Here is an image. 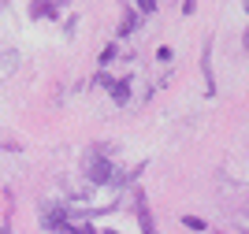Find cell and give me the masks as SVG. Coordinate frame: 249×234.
<instances>
[{
	"label": "cell",
	"instance_id": "1",
	"mask_svg": "<svg viewBox=\"0 0 249 234\" xmlns=\"http://www.w3.org/2000/svg\"><path fill=\"white\" fill-rule=\"evenodd\" d=\"M112 149L108 145H93L89 153L82 156V171H86V179H89V186H104V182H112V175H115V167H112Z\"/></svg>",
	"mask_w": 249,
	"mask_h": 234
},
{
	"label": "cell",
	"instance_id": "2",
	"mask_svg": "<svg viewBox=\"0 0 249 234\" xmlns=\"http://www.w3.org/2000/svg\"><path fill=\"white\" fill-rule=\"evenodd\" d=\"M97 82L112 93L115 104H126V101H130V78H108V74H97Z\"/></svg>",
	"mask_w": 249,
	"mask_h": 234
},
{
	"label": "cell",
	"instance_id": "3",
	"mask_svg": "<svg viewBox=\"0 0 249 234\" xmlns=\"http://www.w3.org/2000/svg\"><path fill=\"white\" fill-rule=\"evenodd\" d=\"M134 212H138V227H142V234H156V219H153V212H149L142 190H134Z\"/></svg>",
	"mask_w": 249,
	"mask_h": 234
},
{
	"label": "cell",
	"instance_id": "4",
	"mask_svg": "<svg viewBox=\"0 0 249 234\" xmlns=\"http://www.w3.org/2000/svg\"><path fill=\"white\" fill-rule=\"evenodd\" d=\"M201 71H205V90L208 97L216 93V74H212V37L205 41V49H201Z\"/></svg>",
	"mask_w": 249,
	"mask_h": 234
},
{
	"label": "cell",
	"instance_id": "5",
	"mask_svg": "<svg viewBox=\"0 0 249 234\" xmlns=\"http://www.w3.org/2000/svg\"><path fill=\"white\" fill-rule=\"evenodd\" d=\"M30 19H60V4H56V0H34Z\"/></svg>",
	"mask_w": 249,
	"mask_h": 234
},
{
	"label": "cell",
	"instance_id": "6",
	"mask_svg": "<svg viewBox=\"0 0 249 234\" xmlns=\"http://www.w3.org/2000/svg\"><path fill=\"white\" fill-rule=\"evenodd\" d=\"M134 30H138V11H134V8H126V11H123V19H119V26H115V34H119V37H130Z\"/></svg>",
	"mask_w": 249,
	"mask_h": 234
},
{
	"label": "cell",
	"instance_id": "7",
	"mask_svg": "<svg viewBox=\"0 0 249 234\" xmlns=\"http://www.w3.org/2000/svg\"><path fill=\"white\" fill-rule=\"evenodd\" d=\"M97 60H101V67H108L112 60H119V45H115V41H112V45H104V52L97 56Z\"/></svg>",
	"mask_w": 249,
	"mask_h": 234
},
{
	"label": "cell",
	"instance_id": "8",
	"mask_svg": "<svg viewBox=\"0 0 249 234\" xmlns=\"http://www.w3.org/2000/svg\"><path fill=\"white\" fill-rule=\"evenodd\" d=\"M182 223H186L190 231H208V223L201 219V216H182Z\"/></svg>",
	"mask_w": 249,
	"mask_h": 234
},
{
	"label": "cell",
	"instance_id": "9",
	"mask_svg": "<svg viewBox=\"0 0 249 234\" xmlns=\"http://www.w3.org/2000/svg\"><path fill=\"white\" fill-rule=\"evenodd\" d=\"M134 4H138V11H145V15L156 11V0H134Z\"/></svg>",
	"mask_w": 249,
	"mask_h": 234
},
{
	"label": "cell",
	"instance_id": "10",
	"mask_svg": "<svg viewBox=\"0 0 249 234\" xmlns=\"http://www.w3.org/2000/svg\"><path fill=\"white\" fill-rule=\"evenodd\" d=\"M156 60L167 63V60H171V49H167V45H160V49H156Z\"/></svg>",
	"mask_w": 249,
	"mask_h": 234
},
{
	"label": "cell",
	"instance_id": "11",
	"mask_svg": "<svg viewBox=\"0 0 249 234\" xmlns=\"http://www.w3.org/2000/svg\"><path fill=\"white\" fill-rule=\"evenodd\" d=\"M197 11V0H182V15H194Z\"/></svg>",
	"mask_w": 249,
	"mask_h": 234
},
{
	"label": "cell",
	"instance_id": "12",
	"mask_svg": "<svg viewBox=\"0 0 249 234\" xmlns=\"http://www.w3.org/2000/svg\"><path fill=\"white\" fill-rule=\"evenodd\" d=\"M242 52H246V56H249V30L242 34Z\"/></svg>",
	"mask_w": 249,
	"mask_h": 234
},
{
	"label": "cell",
	"instance_id": "13",
	"mask_svg": "<svg viewBox=\"0 0 249 234\" xmlns=\"http://www.w3.org/2000/svg\"><path fill=\"white\" fill-rule=\"evenodd\" d=\"M97 234H119V231H112V227H104V231H97Z\"/></svg>",
	"mask_w": 249,
	"mask_h": 234
},
{
	"label": "cell",
	"instance_id": "14",
	"mask_svg": "<svg viewBox=\"0 0 249 234\" xmlns=\"http://www.w3.org/2000/svg\"><path fill=\"white\" fill-rule=\"evenodd\" d=\"M242 8H246V11H249V0H242Z\"/></svg>",
	"mask_w": 249,
	"mask_h": 234
},
{
	"label": "cell",
	"instance_id": "15",
	"mask_svg": "<svg viewBox=\"0 0 249 234\" xmlns=\"http://www.w3.org/2000/svg\"><path fill=\"white\" fill-rule=\"evenodd\" d=\"M0 234H8V227H4V231H0Z\"/></svg>",
	"mask_w": 249,
	"mask_h": 234
},
{
	"label": "cell",
	"instance_id": "16",
	"mask_svg": "<svg viewBox=\"0 0 249 234\" xmlns=\"http://www.w3.org/2000/svg\"><path fill=\"white\" fill-rule=\"evenodd\" d=\"M246 212H249V204H246Z\"/></svg>",
	"mask_w": 249,
	"mask_h": 234
}]
</instances>
